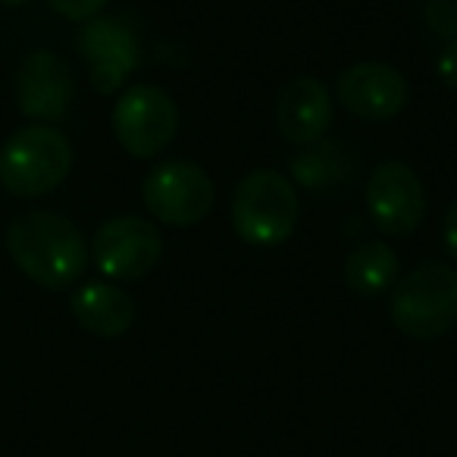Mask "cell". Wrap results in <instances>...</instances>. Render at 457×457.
<instances>
[{"mask_svg": "<svg viewBox=\"0 0 457 457\" xmlns=\"http://www.w3.org/2000/svg\"><path fill=\"white\" fill-rule=\"evenodd\" d=\"M76 101V76L66 57L54 51H35L16 72V107L35 122H57Z\"/></svg>", "mask_w": 457, "mask_h": 457, "instance_id": "8fae6325", "label": "cell"}, {"mask_svg": "<svg viewBox=\"0 0 457 457\" xmlns=\"http://www.w3.org/2000/svg\"><path fill=\"white\" fill-rule=\"evenodd\" d=\"M336 101L351 116H361L367 122H386L404 113L411 101V85L401 70L370 60V63H354L338 72Z\"/></svg>", "mask_w": 457, "mask_h": 457, "instance_id": "30bf717a", "label": "cell"}, {"mask_svg": "<svg viewBox=\"0 0 457 457\" xmlns=\"http://www.w3.org/2000/svg\"><path fill=\"white\" fill-rule=\"evenodd\" d=\"M72 145L47 122L22 126L0 147V185L13 197H45L72 172Z\"/></svg>", "mask_w": 457, "mask_h": 457, "instance_id": "3957f363", "label": "cell"}, {"mask_svg": "<svg viewBox=\"0 0 457 457\" xmlns=\"http://www.w3.org/2000/svg\"><path fill=\"white\" fill-rule=\"evenodd\" d=\"M336 101L332 91L320 79L298 76L282 88L279 104H276V122L279 135L295 147H304L320 141L332 126Z\"/></svg>", "mask_w": 457, "mask_h": 457, "instance_id": "4fadbf2b", "label": "cell"}, {"mask_svg": "<svg viewBox=\"0 0 457 457\" xmlns=\"http://www.w3.org/2000/svg\"><path fill=\"white\" fill-rule=\"evenodd\" d=\"M423 20H426V29H429L436 38L454 41L457 38V0H429Z\"/></svg>", "mask_w": 457, "mask_h": 457, "instance_id": "2e32d148", "label": "cell"}, {"mask_svg": "<svg viewBox=\"0 0 457 457\" xmlns=\"http://www.w3.org/2000/svg\"><path fill=\"white\" fill-rule=\"evenodd\" d=\"M179 132V107L160 85H132L113 107V135L122 151L151 160L172 145Z\"/></svg>", "mask_w": 457, "mask_h": 457, "instance_id": "8992f818", "label": "cell"}, {"mask_svg": "<svg viewBox=\"0 0 457 457\" xmlns=\"http://www.w3.org/2000/svg\"><path fill=\"white\" fill-rule=\"evenodd\" d=\"M363 201L373 226L388 238L417 232L426 216V188L420 176L401 160H386L367 176Z\"/></svg>", "mask_w": 457, "mask_h": 457, "instance_id": "ba28073f", "label": "cell"}, {"mask_svg": "<svg viewBox=\"0 0 457 457\" xmlns=\"http://www.w3.org/2000/svg\"><path fill=\"white\" fill-rule=\"evenodd\" d=\"M442 245L448 251V257L457 263V201L445 210V220H442Z\"/></svg>", "mask_w": 457, "mask_h": 457, "instance_id": "d6986e66", "label": "cell"}, {"mask_svg": "<svg viewBox=\"0 0 457 457\" xmlns=\"http://www.w3.org/2000/svg\"><path fill=\"white\" fill-rule=\"evenodd\" d=\"M398 254L386 242H361L345 257V282L361 298H379L398 282Z\"/></svg>", "mask_w": 457, "mask_h": 457, "instance_id": "9a60e30c", "label": "cell"}, {"mask_svg": "<svg viewBox=\"0 0 457 457\" xmlns=\"http://www.w3.org/2000/svg\"><path fill=\"white\" fill-rule=\"evenodd\" d=\"M388 313L398 332L429 342L457 326V270L451 263H420L392 286Z\"/></svg>", "mask_w": 457, "mask_h": 457, "instance_id": "277c9868", "label": "cell"}, {"mask_svg": "<svg viewBox=\"0 0 457 457\" xmlns=\"http://www.w3.org/2000/svg\"><path fill=\"white\" fill-rule=\"evenodd\" d=\"M232 228L251 248H276L298 226L301 201L295 182L279 170H251L232 191Z\"/></svg>", "mask_w": 457, "mask_h": 457, "instance_id": "7a4b0ae2", "label": "cell"}, {"mask_svg": "<svg viewBox=\"0 0 457 457\" xmlns=\"http://www.w3.org/2000/svg\"><path fill=\"white\" fill-rule=\"evenodd\" d=\"M436 72L448 88H457V38L445 41V47L436 57Z\"/></svg>", "mask_w": 457, "mask_h": 457, "instance_id": "ac0fdd59", "label": "cell"}, {"mask_svg": "<svg viewBox=\"0 0 457 457\" xmlns=\"http://www.w3.org/2000/svg\"><path fill=\"white\" fill-rule=\"evenodd\" d=\"M70 311L85 332L101 338L126 336L135 323V301L113 282H88L70 301Z\"/></svg>", "mask_w": 457, "mask_h": 457, "instance_id": "5bb4252c", "label": "cell"}, {"mask_svg": "<svg viewBox=\"0 0 457 457\" xmlns=\"http://www.w3.org/2000/svg\"><path fill=\"white\" fill-rule=\"evenodd\" d=\"M363 160L354 154L348 141L320 138L292 154L288 172L292 182L320 197H345L361 179Z\"/></svg>", "mask_w": 457, "mask_h": 457, "instance_id": "7c38bea8", "label": "cell"}, {"mask_svg": "<svg viewBox=\"0 0 457 457\" xmlns=\"http://www.w3.org/2000/svg\"><path fill=\"white\" fill-rule=\"evenodd\" d=\"M4 7H22V4H29V0H0Z\"/></svg>", "mask_w": 457, "mask_h": 457, "instance_id": "ffe728a7", "label": "cell"}, {"mask_svg": "<svg viewBox=\"0 0 457 457\" xmlns=\"http://www.w3.org/2000/svg\"><path fill=\"white\" fill-rule=\"evenodd\" d=\"M107 4L110 0H47V7L70 22L95 20V16H101V10L107 7Z\"/></svg>", "mask_w": 457, "mask_h": 457, "instance_id": "e0dca14e", "label": "cell"}, {"mask_svg": "<svg viewBox=\"0 0 457 457\" xmlns=\"http://www.w3.org/2000/svg\"><path fill=\"white\" fill-rule=\"evenodd\" d=\"M79 54L97 95H116L138 66V35L120 16H95L82 22Z\"/></svg>", "mask_w": 457, "mask_h": 457, "instance_id": "9c48e42d", "label": "cell"}, {"mask_svg": "<svg viewBox=\"0 0 457 457\" xmlns=\"http://www.w3.org/2000/svg\"><path fill=\"white\" fill-rule=\"evenodd\" d=\"M141 201L157 222L172 228L197 226L210 216L216 185L204 166L191 160H166L147 170L141 182Z\"/></svg>", "mask_w": 457, "mask_h": 457, "instance_id": "5b68a950", "label": "cell"}, {"mask_svg": "<svg viewBox=\"0 0 457 457\" xmlns=\"http://www.w3.org/2000/svg\"><path fill=\"white\" fill-rule=\"evenodd\" d=\"M91 257L107 279L138 282L163 257V236L141 216H113L95 232Z\"/></svg>", "mask_w": 457, "mask_h": 457, "instance_id": "52a82bcc", "label": "cell"}, {"mask_svg": "<svg viewBox=\"0 0 457 457\" xmlns=\"http://www.w3.org/2000/svg\"><path fill=\"white\" fill-rule=\"evenodd\" d=\"M7 251L35 286L70 288L88 267V242L72 220L51 210H29L7 226Z\"/></svg>", "mask_w": 457, "mask_h": 457, "instance_id": "6da1fadb", "label": "cell"}]
</instances>
